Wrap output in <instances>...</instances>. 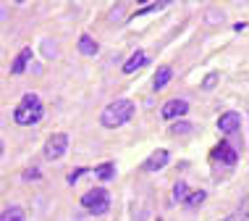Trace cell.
I'll return each mask as SVG.
<instances>
[{"label":"cell","mask_w":249,"mask_h":221,"mask_svg":"<svg viewBox=\"0 0 249 221\" xmlns=\"http://www.w3.org/2000/svg\"><path fill=\"white\" fill-rule=\"evenodd\" d=\"M131 116H134V103L126 98H118V100L105 105V111L100 113V124L105 129H116V126H124Z\"/></svg>","instance_id":"1"},{"label":"cell","mask_w":249,"mask_h":221,"mask_svg":"<svg viewBox=\"0 0 249 221\" xmlns=\"http://www.w3.org/2000/svg\"><path fill=\"white\" fill-rule=\"evenodd\" d=\"M42 100H39L35 92H26L21 98V103L16 105V111H13V121L18 126H32L37 124L39 119H42Z\"/></svg>","instance_id":"2"},{"label":"cell","mask_w":249,"mask_h":221,"mask_svg":"<svg viewBox=\"0 0 249 221\" xmlns=\"http://www.w3.org/2000/svg\"><path fill=\"white\" fill-rule=\"evenodd\" d=\"M82 208H87L92 216H103V213H107V208H110V195H107L103 187H95V190H89L87 195H82Z\"/></svg>","instance_id":"3"},{"label":"cell","mask_w":249,"mask_h":221,"mask_svg":"<svg viewBox=\"0 0 249 221\" xmlns=\"http://www.w3.org/2000/svg\"><path fill=\"white\" fill-rule=\"evenodd\" d=\"M66 150H69V135H66V132H55V135L45 142V158L48 161L63 158Z\"/></svg>","instance_id":"4"},{"label":"cell","mask_w":249,"mask_h":221,"mask_svg":"<svg viewBox=\"0 0 249 221\" xmlns=\"http://www.w3.org/2000/svg\"><path fill=\"white\" fill-rule=\"evenodd\" d=\"M163 119H168V121H171V119H181V116H186V113H189V103H186V100H168V103L163 105Z\"/></svg>","instance_id":"5"},{"label":"cell","mask_w":249,"mask_h":221,"mask_svg":"<svg viewBox=\"0 0 249 221\" xmlns=\"http://www.w3.org/2000/svg\"><path fill=\"white\" fill-rule=\"evenodd\" d=\"M213 158L215 161H220V163H228V166H233L239 161V153H236V147H231L228 142H218L213 147Z\"/></svg>","instance_id":"6"},{"label":"cell","mask_w":249,"mask_h":221,"mask_svg":"<svg viewBox=\"0 0 249 221\" xmlns=\"http://www.w3.org/2000/svg\"><path fill=\"white\" fill-rule=\"evenodd\" d=\"M218 129L223 132V135H233V132L241 129V116L236 111H226L223 116L218 119Z\"/></svg>","instance_id":"7"},{"label":"cell","mask_w":249,"mask_h":221,"mask_svg":"<svg viewBox=\"0 0 249 221\" xmlns=\"http://www.w3.org/2000/svg\"><path fill=\"white\" fill-rule=\"evenodd\" d=\"M168 161H171V153L168 150H155L152 156L142 163V169L144 171H160L163 166H168Z\"/></svg>","instance_id":"8"},{"label":"cell","mask_w":249,"mask_h":221,"mask_svg":"<svg viewBox=\"0 0 249 221\" xmlns=\"http://www.w3.org/2000/svg\"><path fill=\"white\" fill-rule=\"evenodd\" d=\"M29 61H32V48H24L16 56V61L11 63V74H16V77H18V74H24L26 66H29Z\"/></svg>","instance_id":"9"},{"label":"cell","mask_w":249,"mask_h":221,"mask_svg":"<svg viewBox=\"0 0 249 221\" xmlns=\"http://www.w3.org/2000/svg\"><path fill=\"white\" fill-rule=\"evenodd\" d=\"M144 63H147V53H144V50H137V53L129 58V61L124 63V74H134L137 69H142Z\"/></svg>","instance_id":"10"},{"label":"cell","mask_w":249,"mask_h":221,"mask_svg":"<svg viewBox=\"0 0 249 221\" xmlns=\"http://www.w3.org/2000/svg\"><path fill=\"white\" fill-rule=\"evenodd\" d=\"M79 53H82V56H97L100 45L89 35H82V37H79Z\"/></svg>","instance_id":"11"},{"label":"cell","mask_w":249,"mask_h":221,"mask_svg":"<svg viewBox=\"0 0 249 221\" xmlns=\"http://www.w3.org/2000/svg\"><path fill=\"white\" fill-rule=\"evenodd\" d=\"M171 77H173L171 66H160L158 74H155V79H152V87H155V90H163V87L171 82Z\"/></svg>","instance_id":"12"},{"label":"cell","mask_w":249,"mask_h":221,"mask_svg":"<svg viewBox=\"0 0 249 221\" xmlns=\"http://www.w3.org/2000/svg\"><path fill=\"white\" fill-rule=\"evenodd\" d=\"M205 198H207L205 190H194V192H186L184 203H186V208H199V205L205 203Z\"/></svg>","instance_id":"13"},{"label":"cell","mask_w":249,"mask_h":221,"mask_svg":"<svg viewBox=\"0 0 249 221\" xmlns=\"http://www.w3.org/2000/svg\"><path fill=\"white\" fill-rule=\"evenodd\" d=\"M0 219H3V221H24L26 213H24L21 205H11V208L3 211V216H0Z\"/></svg>","instance_id":"14"},{"label":"cell","mask_w":249,"mask_h":221,"mask_svg":"<svg viewBox=\"0 0 249 221\" xmlns=\"http://www.w3.org/2000/svg\"><path fill=\"white\" fill-rule=\"evenodd\" d=\"M95 174L103 179V182H107V179L116 177V163H110V161H107V163H100L97 169H95Z\"/></svg>","instance_id":"15"},{"label":"cell","mask_w":249,"mask_h":221,"mask_svg":"<svg viewBox=\"0 0 249 221\" xmlns=\"http://www.w3.org/2000/svg\"><path fill=\"white\" fill-rule=\"evenodd\" d=\"M186 192H189V187H186V182H178L176 187H173V200H176V203H184Z\"/></svg>","instance_id":"16"},{"label":"cell","mask_w":249,"mask_h":221,"mask_svg":"<svg viewBox=\"0 0 249 221\" xmlns=\"http://www.w3.org/2000/svg\"><path fill=\"white\" fill-rule=\"evenodd\" d=\"M186 132H192V124L189 121H176L171 126V135H186Z\"/></svg>","instance_id":"17"},{"label":"cell","mask_w":249,"mask_h":221,"mask_svg":"<svg viewBox=\"0 0 249 221\" xmlns=\"http://www.w3.org/2000/svg\"><path fill=\"white\" fill-rule=\"evenodd\" d=\"M82 174H87V169H73V171L69 174V177H66V182H69V184H76Z\"/></svg>","instance_id":"18"},{"label":"cell","mask_w":249,"mask_h":221,"mask_svg":"<svg viewBox=\"0 0 249 221\" xmlns=\"http://www.w3.org/2000/svg\"><path fill=\"white\" fill-rule=\"evenodd\" d=\"M168 3H171V0H168ZM168 3H155V5H147V8H139L137 16H144V13H150V11H155V8H165Z\"/></svg>","instance_id":"19"},{"label":"cell","mask_w":249,"mask_h":221,"mask_svg":"<svg viewBox=\"0 0 249 221\" xmlns=\"http://www.w3.org/2000/svg\"><path fill=\"white\" fill-rule=\"evenodd\" d=\"M39 177H42V174H39V169H35V166L24 171V179H26V182H32V179H39Z\"/></svg>","instance_id":"20"},{"label":"cell","mask_w":249,"mask_h":221,"mask_svg":"<svg viewBox=\"0 0 249 221\" xmlns=\"http://www.w3.org/2000/svg\"><path fill=\"white\" fill-rule=\"evenodd\" d=\"M215 82H218V74H210V77H207L205 82H202V90H213Z\"/></svg>","instance_id":"21"},{"label":"cell","mask_w":249,"mask_h":221,"mask_svg":"<svg viewBox=\"0 0 249 221\" xmlns=\"http://www.w3.org/2000/svg\"><path fill=\"white\" fill-rule=\"evenodd\" d=\"M233 29H236V32H247V21H239L236 26H233Z\"/></svg>","instance_id":"22"},{"label":"cell","mask_w":249,"mask_h":221,"mask_svg":"<svg viewBox=\"0 0 249 221\" xmlns=\"http://www.w3.org/2000/svg\"><path fill=\"white\" fill-rule=\"evenodd\" d=\"M13 3H16V5H21V3H26V0H13Z\"/></svg>","instance_id":"23"},{"label":"cell","mask_w":249,"mask_h":221,"mask_svg":"<svg viewBox=\"0 0 249 221\" xmlns=\"http://www.w3.org/2000/svg\"><path fill=\"white\" fill-rule=\"evenodd\" d=\"M0 158H3V142H0Z\"/></svg>","instance_id":"24"},{"label":"cell","mask_w":249,"mask_h":221,"mask_svg":"<svg viewBox=\"0 0 249 221\" xmlns=\"http://www.w3.org/2000/svg\"><path fill=\"white\" fill-rule=\"evenodd\" d=\"M139 3H147V0H139Z\"/></svg>","instance_id":"25"}]
</instances>
